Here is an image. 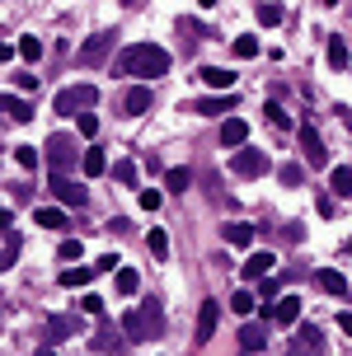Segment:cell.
Segmentation results:
<instances>
[{"mask_svg":"<svg viewBox=\"0 0 352 356\" xmlns=\"http://www.w3.org/2000/svg\"><path fill=\"white\" fill-rule=\"evenodd\" d=\"M118 71L122 76H136V80H155L169 71V52L155 47V43H132V47L118 56Z\"/></svg>","mask_w":352,"mask_h":356,"instance_id":"1","label":"cell"},{"mask_svg":"<svg viewBox=\"0 0 352 356\" xmlns=\"http://www.w3.org/2000/svg\"><path fill=\"white\" fill-rule=\"evenodd\" d=\"M122 337L127 342H146V337H155V333L164 329V314H160V305L151 300V305H141V309H132V314H122Z\"/></svg>","mask_w":352,"mask_h":356,"instance_id":"2","label":"cell"},{"mask_svg":"<svg viewBox=\"0 0 352 356\" xmlns=\"http://www.w3.org/2000/svg\"><path fill=\"white\" fill-rule=\"evenodd\" d=\"M94 99H99V89H94V85H71V89H61V94H56V113H61V118H80L85 108H94Z\"/></svg>","mask_w":352,"mask_h":356,"instance_id":"3","label":"cell"},{"mask_svg":"<svg viewBox=\"0 0 352 356\" xmlns=\"http://www.w3.org/2000/svg\"><path fill=\"white\" fill-rule=\"evenodd\" d=\"M292 356H329L324 333L315 329V324H300V329L292 333Z\"/></svg>","mask_w":352,"mask_h":356,"instance_id":"4","label":"cell"},{"mask_svg":"<svg viewBox=\"0 0 352 356\" xmlns=\"http://www.w3.org/2000/svg\"><path fill=\"white\" fill-rule=\"evenodd\" d=\"M47 164H52V174H61L66 178V169H71V164H76V141H71V136H52V141H47Z\"/></svg>","mask_w":352,"mask_h":356,"instance_id":"5","label":"cell"},{"mask_svg":"<svg viewBox=\"0 0 352 356\" xmlns=\"http://www.w3.org/2000/svg\"><path fill=\"white\" fill-rule=\"evenodd\" d=\"M217 324H221V305L217 300H202V305H197V337H192V342L207 347V342L217 337Z\"/></svg>","mask_w":352,"mask_h":356,"instance_id":"6","label":"cell"},{"mask_svg":"<svg viewBox=\"0 0 352 356\" xmlns=\"http://www.w3.org/2000/svg\"><path fill=\"white\" fill-rule=\"evenodd\" d=\"M230 169H235L240 178H258V174H268V155H263V151H249V146H244V151H235Z\"/></svg>","mask_w":352,"mask_h":356,"instance_id":"7","label":"cell"},{"mask_svg":"<svg viewBox=\"0 0 352 356\" xmlns=\"http://www.w3.org/2000/svg\"><path fill=\"white\" fill-rule=\"evenodd\" d=\"M300 151H305V164H329V151L324 141H320V131H315V122H300Z\"/></svg>","mask_w":352,"mask_h":356,"instance_id":"8","label":"cell"},{"mask_svg":"<svg viewBox=\"0 0 352 356\" xmlns=\"http://www.w3.org/2000/svg\"><path fill=\"white\" fill-rule=\"evenodd\" d=\"M113 52V33H94V38H85L80 47V66H99L104 56Z\"/></svg>","mask_w":352,"mask_h":356,"instance_id":"9","label":"cell"},{"mask_svg":"<svg viewBox=\"0 0 352 356\" xmlns=\"http://www.w3.org/2000/svg\"><path fill=\"white\" fill-rule=\"evenodd\" d=\"M188 108L202 113V118H226V113L235 108V94H207V99H192Z\"/></svg>","mask_w":352,"mask_h":356,"instance_id":"10","label":"cell"},{"mask_svg":"<svg viewBox=\"0 0 352 356\" xmlns=\"http://www.w3.org/2000/svg\"><path fill=\"white\" fill-rule=\"evenodd\" d=\"M268 319L282 324V329H292V324L300 319V296H277V305L268 309Z\"/></svg>","mask_w":352,"mask_h":356,"instance_id":"11","label":"cell"},{"mask_svg":"<svg viewBox=\"0 0 352 356\" xmlns=\"http://www.w3.org/2000/svg\"><path fill=\"white\" fill-rule=\"evenodd\" d=\"M272 263H277L272 254H249V258H244V267H240V277L244 281H268L272 277Z\"/></svg>","mask_w":352,"mask_h":356,"instance_id":"12","label":"cell"},{"mask_svg":"<svg viewBox=\"0 0 352 356\" xmlns=\"http://www.w3.org/2000/svg\"><path fill=\"white\" fill-rule=\"evenodd\" d=\"M244 141H249V122H244V118H226V122H221V146L244 151Z\"/></svg>","mask_w":352,"mask_h":356,"instance_id":"13","label":"cell"},{"mask_svg":"<svg viewBox=\"0 0 352 356\" xmlns=\"http://www.w3.org/2000/svg\"><path fill=\"white\" fill-rule=\"evenodd\" d=\"M0 113H5L10 122H33V103L19 99V94H0Z\"/></svg>","mask_w":352,"mask_h":356,"instance_id":"14","label":"cell"},{"mask_svg":"<svg viewBox=\"0 0 352 356\" xmlns=\"http://www.w3.org/2000/svg\"><path fill=\"white\" fill-rule=\"evenodd\" d=\"M127 347V337H122V329H113V324H99V333H94V352H122Z\"/></svg>","mask_w":352,"mask_h":356,"instance_id":"15","label":"cell"},{"mask_svg":"<svg viewBox=\"0 0 352 356\" xmlns=\"http://www.w3.org/2000/svg\"><path fill=\"white\" fill-rule=\"evenodd\" d=\"M146 108H151V85H132V89L122 94V113H127V118H141Z\"/></svg>","mask_w":352,"mask_h":356,"instance_id":"16","label":"cell"},{"mask_svg":"<svg viewBox=\"0 0 352 356\" xmlns=\"http://www.w3.org/2000/svg\"><path fill=\"white\" fill-rule=\"evenodd\" d=\"M52 192L61 206H85V188H76L71 178H61V174H52Z\"/></svg>","mask_w":352,"mask_h":356,"instance_id":"17","label":"cell"},{"mask_svg":"<svg viewBox=\"0 0 352 356\" xmlns=\"http://www.w3.org/2000/svg\"><path fill=\"white\" fill-rule=\"evenodd\" d=\"M33 225L38 230H66V211L61 206H38L33 211Z\"/></svg>","mask_w":352,"mask_h":356,"instance_id":"18","label":"cell"},{"mask_svg":"<svg viewBox=\"0 0 352 356\" xmlns=\"http://www.w3.org/2000/svg\"><path fill=\"white\" fill-rule=\"evenodd\" d=\"M202 80H207L217 94H235V76H230V71H221V66H202Z\"/></svg>","mask_w":352,"mask_h":356,"instance_id":"19","label":"cell"},{"mask_svg":"<svg viewBox=\"0 0 352 356\" xmlns=\"http://www.w3.org/2000/svg\"><path fill=\"white\" fill-rule=\"evenodd\" d=\"M104 169H109V155H104V151H94V146H89V151H80V174H85V178H99Z\"/></svg>","mask_w":352,"mask_h":356,"instance_id":"20","label":"cell"},{"mask_svg":"<svg viewBox=\"0 0 352 356\" xmlns=\"http://www.w3.org/2000/svg\"><path fill=\"white\" fill-rule=\"evenodd\" d=\"M315 281H320V291H324V296H338V300L348 296V277H343V272H333V267H324Z\"/></svg>","mask_w":352,"mask_h":356,"instance_id":"21","label":"cell"},{"mask_svg":"<svg viewBox=\"0 0 352 356\" xmlns=\"http://www.w3.org/2000/svg\"><path fill=\"white\" fill-rule=\"evenodd\" d=\"M263 342H268V337H263V324H244V329H240V352L244 356H254Z\"/></svg>","mask_w":352,"mask_h":356,"instance_id":"22","label":"cell"},{"mask_svg":"<svg viewBox=\"0 0 352 356\" xmlns=\"http://www.w3.org/2000/svg\"><path fill=\"white\" fill-rule=\"evenodd\" d=\"M226 244H235V249H249V244H254V225H244V221H230V225H226Z\"/></svg>","mask_w":352,"mask_h":356,"instance_id":"23","label":"cell"},{"mask_svg":"<svg viewBox=\"0 0 352 356\" xmlns=\"http://www.w3.org/2000/svg\"><path fill=\"white\" fill-rule=\"evenodd\" d=\"M113 286H118V296H136V291H141L136 267H118V272H113Z\"/></svg>","mask_w":352,"mask_h":356,"instance_id":"24","label":"cell"},{"mask_svg":"<svg viewBox=\"0 0 352 356\" xmlns=\"http://www.w3.org/2000/svg\"><path fill=\"white\" fill-rule=\"evenodd\" d=\"M89 281H94V267H66V272H61V286H66V291H80Z\"/></svg>","mask_w":352,"mask_h":356,"instance_id":"25","label":"cell"},{"mask_svg":"<svg viewBox=\"0 0 352 356\" xmlns=\"http://www.w3.org/2000/svg\"><path fill=\"white\" fill-rule=\"evenodd\" d=\"M329 188H333L338 197H352V169H348V164H338V169L329 174Z\"/></svg>","mask_w":352,"mask_h":356,"instance_id":"26","label":"cell"},{"mask_svg":"<svg viewBox=\"0 0 352 356\" xmlns=\"http://www.w3.org/2000/svg\"><path fill=\"white\" fill-rule=\"evenodd\" d=\"M146 249H151V254L164 263V258H169V234H164L160 225H151V234H146Z\"/></svg>","mask_w":352,"mask_h":356,"instance_id":"27","label":"cell"},{"mask_svg":"<svg viewBox=\"0 0 352 356\" xmlns=\"http://www.w3.org/2000/svg\"><path fill=\"white\" fill-rule=\"evenodd\" d=\"M164 188H169V192H188L192 174H188V169H164Z\"/></svg>","mask_w":352,"mask_h":356,"instance_id":"28","label":"cell"},{"mask_svg":"<svg viewBox=\"0 0 352 356\" xmlns=\"http://www.w3.org/2000/svg\"><path fill=\"white\" fill-rule=\"evenodd\" d=\"M254 14H258V24H263V28H277L282 19H287V10H282V5H258Z\"/></svg>","mask_w":352,"mask_h":356,"instance_id":"29","label":"cell"},{"mask_svg":"<svg viewBox=\"0 0 352 356\" xmlns=\"http://www.w3.org/2000/svg\"><path fill=\"white\" fill-rule=\"evenodd\" d=\"M14 52H19L24 61H43V43H38V38H19V43H14Z\"/></svg>","mask_w":352,"mask_h":356,"instance_id":"30","label":"cell"},{"mask_svg":"<svg viewBox=\"0 0 352 356\" xmlns=\"http://www.w3.org/2000/svg\"><path fill=\"white\" fill-rule=\"evenodd\" d=\"M76 333V319H52L47 324V342H61V337H71Z\"/></svg>","mask_w":352,"mask_h":356,"instance_id":"31","label":"cell"},{"mask_svg":"<svg viewBox=\"0 0 352 356\" xmlns=\"http://www.w3.org/2000/svg\"><path fill=\"white\" fill-rule=\"evenodd\" d=\"M14 258H19V234H10V239H5V249H0V272H10V267H14Z\"/></svg>","mask_w":352,"mask_h":356,"instance_id":"32","label":"cell"},{"mask_svg":"<svg viewBox=\"0 0 352 356\" xmlns=\"http://www.w3.org/2000/svg\"><path fill=\"white\" fill-rule=\"evenodd\" d=\"M113 178L132 188V183H136V164H132V159H118V164H113Z\"/></svg>","mask_w":352,"mask_h":356,"instance_id":"33","label":"cell"},{"mask_svg":"<svg viewBox=\"0 0 352 356\" xmlns=\"http://www.w3.org/2000/svg\"><path fill=\"white\" fill-rule=\"evenodd\" d=\"M14 159L19 169H38V146H14Z\"/></svg>","mask_w":352,"mask_h":356,"instance_id":"34","label":"cell"},{"mask_svg":"<svg viewBox=\"0 0 352 356\" xmlns=\"http://www.w3.org/2000/svg\"><path fill=\"white\" fill-rule=\"evenodd\" d=\"M254 305H258V300H254L249 291H235V296H230V309H235V314H254Z\"/></svg>","mask_w":352,"mask_h":356,"instance_id":"35","label":"cell"},{"mask_svg":"<svg viewBox=\"0 0 352 356\" xmlns=\"http://www.w3.org/2000/svg\"><path fill=\"white\" fill-rule=\"evenodd\" d=\"M329 66H333V71H343V66H348V47H343L338 38L329 43Z\"/></svg>","mask_w":352,"mask_h":356,"instance_id":"36","label":"cell"},{"mask_svg":"<svg viewBox=\"0 0 352 356\" xmlns=\"http://www.w3.org/2000/svg\"><path fill=\"white\" fill-rule=\"evenodd\" d=\"M263 113H268V122H272V127H282V131L292 127V118H287V108H282V103H268Z\"/></svg>","mask_w":352,"mask_h":356,"instance_id":"37","label":"cell"},{"mask_svg":"<svg viewBox=\"0 0 352 356\" xmlns=\"http://www.w3.org/2000/svg\"><path fill=\"white\" fill-rule=\"evenodd\" d=\"M76 127H80V136L89 141V136H99V118H94V113H80V118H76Z\"/></svg>","mask_w":352,"mask_h":356,"instance_id":"38","label":"cell"},{"mask_svg":"<svg viewBox=\"0 0 352 356\" xmlns=\"http://www.w3.org/2000/svg\"><path fill=\"white\" fill-rule=\"evenodd\" d=\"M235 56H240V61L258 56V38H235Z\"/></svg>","mask_w":352,"mask_h":356,"instance_id":"39","label":"cell"},{"mask_svg":"<svg viewBox=\"0 0 352 356\" xmlns=\"http://www.w3.org/2000/svg\"><path fill=\"white\" fill-rule=\"evenodd\" d=\"M56 254H61V263H76L85 249H80V239H61V249H56Z\"/></svg>","mask_w":352,"mask_h":356,"instance_id":"40","label":"cell"},{"mask_svg":"<svg viewBox=\"0 0 352 356\" xmlns=\"http://www.w3.org/2000/svg\"><path fill=\"white\" fill-rule=\"evenodd\" d=\"M80 309H85V314H94V319H99V314H104V296H94V291H89V296L80 300Z\"/></svg>","mask_w":352,"mask_h":356,"instance_id":"41","label":"cell"},{"mask_svg":"<svg viewBox=\"0 0 352 356\" xmlns=\"http://www.w3.org/2000/svg\"><path fill=\"white\" fill-rule=\"evenodd\" d=\"M277 178H282L287 188H296V183H300V164H282V169H277Z\"/></svg>","mask_w":352,"mask_h":356,"instance_id":"42","label":"cell"},{"mask_svg":"<svg viewBox=\"0 0 352 356\" xmlns=\"http://www.w3.org/2000/svg\"><path fill=\"white\" fill-rule=\"evenodd\" d=\"M160 202H164V192H160V188H146V192H141V206H146V211H155Z\"/></svg>","mask_w":352,"mask_h":356,"instance_id":"43","label":"cell"},{"mask_svg":"<svg viewBox=\"0 0 352 356\" xmlns=\"http://www.w3.org/2000/svg\"><path fill=\"white\" fill-rule=\"evenodd\" d=\"M118 263H122L118 254H104L99 263H94V277H99V272H118Z\"/></svg>","mask_w":352,"mask_h":356,"instance_id":"44","label":"cell"},{"mask_svg":"<svg viewBox=\"0 0 352 356\" xmlns=\"http://www.w3.org/2000/svg\"><path fill=\"white\" fill-rule=\"evenodd\" d=\"M10 56H19V52H14V43H5V38H0V66H5Z\"/></svg>","mask_w":352,"mask_h":356,"instance_id":"45","label":"cell"},{"mask_svg":"<svg viewBox=\"0 0 352 356\" xmlns=\"http://www.w3.org/2000/svg\"><path fill=\"white\" fill-rule=\"evenodd\" d=\"M338 329H343V333L352 337V309H343V314H338Z\"/></svg>","mask_w":352,"mask_h":356,"instance_id":"46","label":"cell"},{"mask_svg":"<svg viewBox=\"0 0 352 356\" xmlns=\"http://www.w3.org/2000/svg\"><path fill=\"white\" fill-rule=\"evenodd\" d=\"M10 225H14V216H10V206H0V230L10 234Z\"/></svg>","mask_w":352,"mask_h":356,"instance_id":"47","label":"cell"},{"mask_svg":"<svg viewBox=\"0 0 352 356\" xmlns=\"http://www.w3.org/2000/svg\"><path fill=\"white\" fill-rule=\"evenodd\" d=\"M38 356H56V352H52V347H43V352H38Z\"/></svg>","mask_w":352,"mask_h":356,"instance_id":"48","label":"cell"},{"mask_svg":"<svg viewBox=\"0 0 352 356\" xmlns=\"http://www.w3.org/2000/svg\"><path fill=\"white\" fill-rule=\"evenodd\" d=\"M348 254H352V239H348Z\"/></svg>","mask_w":352,"mask_h":356,"instance_id":"49","label":"cell"},{"mask_svg":"<svg viewBox=\"0 0 352 356\" xmlns=\"http://www.w3.org/2000/svg\"><path fill=\"white\" fill-rule=\"evenodd\" d=\"M348 291H352V286H348Z\"/></svg>","mask_w":352,"mask_h":356,"instance_id":"50","label":"cell"}]
</instances>
